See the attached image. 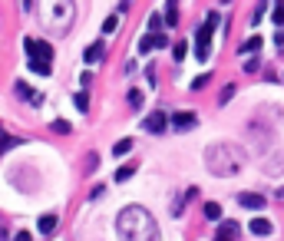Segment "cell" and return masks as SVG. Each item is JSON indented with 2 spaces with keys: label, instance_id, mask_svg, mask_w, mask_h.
Returning <instances> with one entry per match:
<instances>
[{
  "label": "cell",
  "instance_id": "obj_1",
  "mask_svg": "<svg viewBox=\"0 0 284 241\" xmlns=\"http://www.w3.org/2000/svg\"><path fill=\"white\" fill-rule=\"evenodd\" d=\"M116 231H119V238H122V241H162L156 218L142 208V205H129V208L119 211Z\"/></svg>",
  "mask_w": 284,
  "mask_h": 241
},
{
  "label": "cell",
  "instance_id": "obj_2",
  "mask_svg": "<svg viewBox=\"0 0 284 241\" xmlns=\"http://www.w3.org/2000/svg\"><path fill=\"white\" fill-rule=\"evenodd\" d=\"M205 165L215 175H235L245 165V149H238L231 142H215V145H208V152H205Z\"/></svg>",
  "mask_w": 284,
  "mask_h": 241
},
{
  "label": "cell",
  "instance_id": "obj_3",
  "mask_svg": "<svg viewBox=\"0 0 284 241\" xmlns=\"http://www.w3.org/2000/svg\"><path fill=\"white\" fill-rule=\"evenodd\" d=\"M24 50H27V57H30L33 73L50 76V70H53V47L43 40H24Z\"/></svg>",
  "mask_w": 284,
  "mask_h": 241
},
{
  "label": "cell",
  "instance_id": "obj_4",
  "mask_svg": "<svg viewBox=\"0 0 284 241\" xmlns=\"http://www.w3.org/2000/svg\"><path fill=\"white\" fill-rule=\"evenodd\" d=\"M212 30H208V27H202V30H198V37H195V57L198 60H208V50H212Z\"/></svg>",
  "mask_w": 284,
  "mask_h": 241
},
{
  "label": "cell",
  "instance_id": "obj_5",
  "mask_svg": "<svg viewBox=\"0 0 284 241\" xmlns=\"http://www.w3.org/2000/svg\"><path fill=\"white\" fill-rule=\"evenodd\" d=\"M195 122H198V116L192 113V109H182V113H175V116H172V126L179 129V132H182V129H192Z\"/></svg>",
  "mask_w": 284,
  "mask_h": 241
},
{
  "label": "cell",
  "instance_id": "obj_6",
  "mask_svg": "<svg viewBox=\"0 0 284 241\" xmlns=\"http://www.w3.org/2000/svg\"><path fill=\"white\" fill-rule=\"evenodd\" d=\"M238 201H241L245 208H251V211L264 208V195H254V192H241V195H238Z\"/></svg>",
  "mask_w": 284,
  "mask_h": 241
},
{
  "label": "cell",
  "instance_id": "obj_7",
  "mask_svg": "<svg viewBox=\"0 0 284 241\" xmlns=\"http://www.w3.org/2000/svg\"><path fill=\"white\" fill-rule=\"evenodd\" d=\"M166 126H169L166 113H152L149 119H146V132H166Z\"/></svg>",
  "mask_w": 284,
  "mask_h": 241
},
{
  "label": "cell",
  "instance_id": "obj_8",
  "mask_svg": "<svg viewBox=\"0 0 284 241\" xmlns=\"http://www.w3.org/2000/svg\"><path fill=\"white\" fill-rule=\"evenodd\" d=\"M248 228H251V234H258V238H268V234L274 231V225H271L268 218H254V221H251Z\"/></svg>",
  "mask_w": 284,
  "mask_h": 241
},
{
  "label": "cell",
  "instance_id": "obj_9",
  "mask_svg": "<svg viewBox=\"0 0 284 241\" xmlns=\"http://www.w3.org/2000/svg\"><path fill=\"white\" fill-rule=\"evenodd\" d=\"M235 238H238V225H235V221H221L218 238H215V241H235Z\"/></svg>",
  "mask_w": 284,
  "mask_h": 241
},
{
  "label": "cell",
  "instance_id": "obj_10",
  "mask_svg": "<svg viewBox=\"0 0 284 241\" xmlns=\"http://www.w3.org/2000/svg\"><path fill=\"white\" fill-rule=\"evenodd\" d=\"M56 221H60L56 215H40V221H37L40 234H53V231H56Z\"/></svg>",
  "mask_w": 284,
  "mask_h": 241
},
{
  "label": "cell",
  "instance_id": "obj_11",
  "mask_svg": "<svg viewBox=\"0 0 284 241\" xmlns=\"http://www.w3.org/2000/svg\"><path fill=\"white\" fill-rule=\"evenodd\" d=\"M103 53H106L103 40H96L93 47H86V63H99V60H103Z\"/></svg>",
  "mask_w": 284,
  "mask_h": 241
},
{
  "label": "cell",
  "instance_id": "obj_12",
  "mask_svg": "<svg viewBox=\"0 0 284 241\" xmlns=\"http://www.w3.org/2000/svg\"><path fill=\"white\" fill-rule=\"evenodd\" d=\"M264 172H268V175H281V172H284V152L277 155V159H268V169H264Z\"/></svg>",
  "mask_w": 284,
  "mask_h": 241
},
{
  "label": "cell",
  "instance_id": "obj_13",
  "mask_svg": "<svg viewBox=\"0 0 284 241\" xmlns=\"http://www.w3.org/2000/svg\"><path fill=\"white\" fill-rule=\"evenodd\" d=\"M126 152H132V139H119V142L112 145V155H119V159H122Z\"/></svg>",
  "mask_w": 284,
  "mask_h": 241
},
{
  "label": "cell",
  "instance_id": "obj_14",
  "mask_svg": "<svg viewBox=\"0 0 284 241\" xmlns=\"http://www.w3.org/2000/svg\"><path fill=\"white\" fill-rule=\"evenodd\" d=\"M20 142H24V139H17V136H0V155L10 152V149H14V145H20Z\"/></svg>",
  "mask_w": 284,
  "mask_h": 241
},
{
  "label": "cell",
  "instance_id": "obj_15",
  "mask_svg": "<svg viewBox=\"0 0 284 241\" xmlns=\"http://www.w3.org/2000/svg\"><path fill=\"white\" fill-rule=\"evenodd\" d=\"M166 24L169 27L179 24V4H166Z\"/></svg>",
  "mask_w": 284,
  "mask_h": 241
},
{
  "label": "cell",
  "instance_id": "obj_16",
  "mask_svg": "<svg viewBox=\"0 0 284 241\" xmlns=\"http://www.w3.org/2000/svg\"><path fill=\"white\" fill-rule=\"evenodd\" d=\"M205 218H212V221H218V218H221V205H218V201H208V205H205Z\"/></svg>",
  "mask_w": 284,
  "mask_h": 241
},
{
  "label": "cell",
  "instance_id": "obj_17",
  "mask_svg": "<svg viewBox=\"0 0 284 241\" xmlns=\"http://www.w3.org/2000/svg\"><path fill=\"white\" fill-rule=\"evenodd\" d=\"M17 96L20 99H37V93H33V86H27V83H17Z\"/></svg>",
  "mask_w": 284,
  "mask_h": 241
},
{
  "label": "cell",
  "instance_id": "obj_18",
  "mask_svg": "<svg viewBox=\"0 0 284 241\" xmlns=\"http://www.w3.org/2000/svg\"><path fill=\"white\" fill-rule=\"evenodd\" d=\"M73 103H76V109H79V113H86V109H89V99H86V93H76V96H73Z\"/></svg>",
  "mask_w": 284,
  "mask_h": 241
},
{
  "label": "cell",
  "instance_id": "obj_19",
  "mask_svg": "<svg viewBox=\"0 0 284 241\" xmlns=\"http://www.w3.org/2000/svg\"><path fill=\"white\" fill-rule=\"evenodd\" d=\"M258 47H261V37H251L248 43H241V53H254Z\"/></svg>",
  "mask_w": 284,
  "mask_h": 241
},
{
  "label": "cell",
  "instance_id": "obj_20",
  "mask_svg": "<svg viewBox=\"0 0 284 241\" xmlns=\"http://www.w3.org/2000/svg\"><path fill=\"white\" fill-rule=\"evenodd\" d=\"M208 80H212L208 73H202V76H195V80H192V89H205V86H208Z\"/></svg>",
  "mask_w": 284,
  "mask_h": 241
},
{
  "label": "cell",
  "instance_id": "obj_21",
  "mask_svg": "<svg viewBox=\"0 0 284 241\" xmlns=\"http://www.w3.org/2000/svg\"><path fill=\"white\" fill-rule=\"evenodd\" d=\"M129 106H132V109H139V106H142V93H139V89H129Z\"/></svg>",
  "mask_w": 284,
  "mask_h": 241
},
{
  "label": "cell",
  "instance_id": "obj_22",
  "mask_svg": "<svg viewBox=\"0 0 284 241\" xmlns=\"http://www.w3.org/2000/svg\"><path fill=\"white\" fill-rule=\"evenodd\" d=\"M231 96H235V86H231V83H228V86L221 89V96H218V103H221V106H225V103H228V99H231Z\"/></svg>",
  "mask_w": 284,
  "mask_h": 241
},
{
  "label": "cell",
  "instance_id": "obj_23",
  "mask_svg": "<svg viewBox=\"0 0 284 241\" xmlns=\"http://www.w3.org/2000/svg\"><path fill=\"white\" fill-rule=\"evenodd\" d=\"M172 53H175V60L182 63V60H185V53H189V47H185V43H175V47H172Z\"/></svg>",
  "mask_w": 284,
  "mask_h": 241
},
{
  "label": "cell",
  "instance_id": "obj_24",
  "mask_svg": "<svg viewBox=\"0 0 284 241\" xmlns=\"http://www.w3.org/2000/svg\"><path fill=\"white\" fill-rule=\"evenodd\" d=\"M53 132H60V136H66V132H70V122L56 119V122H53Z\"/></svg>",
  "mask_w": 284,
  "mask_h": 241
},
{
  "label": "cell",
  "instance_id": "obj_25",
  "mask_svg": "<svg viewBox=\"0 0 284 241\" xmlns=\"http://www.w3.org/2000/svg\"><path fill=\"white\" fill-rule=\"evenodd\" d=\"M258 66H261V60H258V57H251V60L245 63V73H258Z\"/></svg>",
  "mask_w": 284,
  "mask_h": 241
},
{
  "label": "cell",
  "instance_id": "obj_26",
  "mask_svg": "<svg viewBox=\"0 0 284 241\" xmlns=\"http://www.w3.org/2000/svg\"><path fill=\"white\" fill-rule=\"evenodd\" d=\"M205 27H208V30H215V27H218V10H212V14H208Z\"/></svg>",
  "mask_w": 284,
  "mask_h": 241
},
{
  "label": "cell",
  "instance_id": "obj_27",
  "mask_svg": "<svg viewBox=\"0 0 284 241\" xmlns=\"http://www.w3.org/2000/svg\"><path fill=\"white\" fill-rule=\"evenodd\" d=\"M152 47H156V40H152V37H146V40H142V43H139V53H149V50H152Z\"/></svg>",
  "mask_w": 284,
  "mask_h": 241
},
{
  "label": "cell",
  "instance_id": "obj_28",
  "mask_svg": "<svg viewBox=\"0 0 284 241\" xmlns=\"http://www.w3.org/2000/svg\"><path fill=\"white\" fill-rule=\"evenodd\" d=\"M112 30H116V17H106L103 20V33H112Z\"/></svg>",
  "mask_w": 284,
  "mask_h": 241
},
{
  "label": "cell",
  "instance_id": "obj_29",
  "mask_svg": "<svg viewBox=\"0 0 284 241\" xmlns=\"http://www.w3.org/2000/svg\"><path fill=\"white\" fill-rule=\"evenodd\" d=\"M274 24H277V27L284 24V4H277V7H274Z\"/></svg>",
  "mask_w": 284,
  "mask_h": 241
},
{
  "label": "cell",
  "instance_id": "obj_30",
  "mask_svg": "<svg viewBox=\"0 0 284 241\" xmlns=\"http://www.w3.org/2000/svg\"><path fill=\"white\" fill-rule=\"evenodd\" d=\"M96 162H99V159H96V152H89L86 155V172H96Z\"/></svg>",
  "mask_w": 284,
  "mask_h": 241
},
{
  "label": "cell",
  "instance_id": "obj_31",
  "mask_svg": "<svg viewBox=\"0 0 284 241\" xmlns=\"http://www.w3.org/2000/svg\"><path fill=\"white\" fill-rule=\"evenodd\" d=\"M162 24H166V20H162V17H156V14L149 17V27H152V30H156V33H159V27H162Z\"/></svg>",
  "mask_w": 284,
  "mask_h": 241
},
{
  "label": "cell",
  "instance_id": "obj_32",
  "mask_svg": "<svg viewBox=\"0 0 284 241\" xmlns=\"http://www.w3.org/2000/svg\"><path fill=\"white\" fill-rule=\"evenodd\" d=\"M129 175H132V169H119V172H116V182H126Z\"/></svg>",
  "mask_w": 284,
  "mask_h": 241
},
{
  "label": "cell",
  "instance_id": "obj_33",
  "mask_svg": "<svg viewBox=\"0 0 284 241\" xmlns=\"http://www.w3.org/2000/svg\"><path fill=\"white\" fill-rule=\"evenodd\" d=\"M152 40H156V47H169V37H162V33H156Z\"/></svg>",
  "mask_w": 284,
  "mask_h": 241
},
{
  "label": "cell",
  "instance_id": "obj_34",
  "mask_svg": "<svg viewBox=\"0 0 284 241\" xmlns=\"http://www.w3.org/2000/svg\"><path fill=\"white\" fill-rule=\"evenodd\" d=\"M14 241H33V238H30V231H17Z\"/></svg>",
  "mask_w": 284,
  "mask_h": 241
},
{
  "label": "cell",
  "instance_id": "obj_35",
  "mask_svg": "<svg viewBox=\"0 0 284 241\" xmlns=\"http://www.w3.org/2000/svg\"><path fill=\"white\" fill-rule=\"evenodd\" d=\"M0 238H4V231H0Z\"/></svg>",
  "mask_w": 284,
  "mask_h": 241
}]
</instances>
